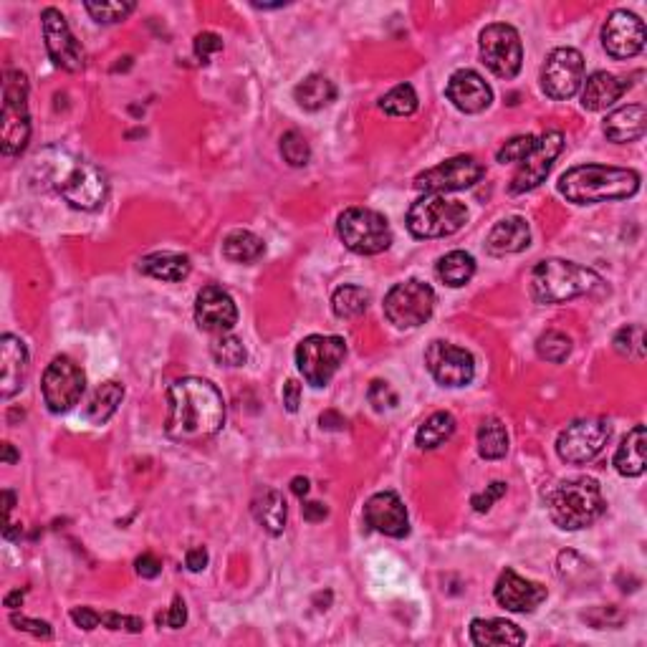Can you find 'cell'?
Listing matches in <instances>:
<instances>
[{
    "instance_id": "f5cc1de1",
    "label": "cell",
    "mask_w": 647,
    "mask_h": 647,
    "mask_svg": "<svg viewBox=\"0 0 647 647\" xmlns=\"http://www.w3.org/2000/svg\"><path fill=\"white\" fill-rule=\"evenodd\" d=\"M188 622V607H185V599L175 597L172 599V607L165 612V615H157V625L172 627V630H180Z\"/></svg>"
},
{
    "instance_id": "2e32d148",
    "label": "cell",
    "mask_w": 647,
    "mask_h": 647,
    "mask_svg": "<svg viewBox=\"0 0 647 647\" xmlns=\"http://www.w3.org/2000/svg\"><path fill=\"white\" fill-rule=\"evenodd\" d=\"M584 81V56L577 49H554L541 69V89L554 102L572 99Z\"/></svg>"
},
{
    "instance_id": "4dcf8cb0",
    "label": "cell",
    "mask_w": 647,
    "mask_h": 647,
    "mask_svg": "<svg viewBox=\"0 0 647 647\" xmlns=\"http://www.w3.org/2000/svg\"><path fill=\"white\" fill-rule=\"evenodd\" d=\"M190 258L182 253H150L140 261V271L150 279L167 281V284H177L190 276Z\"/></svg>"
},
{
    "instance_id": "74e56055",
    "label": "cell",
    "mask_w": 647,
    "mask_h": 647,
    "mask_svg": "<svg viewBox=\"0 0 647 647\" xmlns=\"http://www.w3.org/2000/svg\"><path fill=\"white\" fill-rule=\"evenodd\" d=\"M478 453L486 460H501L508 453L506 425L498 418L483 420L478 428Z\"/></svg>"
},
{
    "instance_id": "6125c7cd",
    "label": "cell",
    "mask_w": 647,
    "mask_h": 647,
    "mask_svg": "<svg viewBox=\"0 0 647 647\" xmlns=\"http://www.w3.org/2000/svg\"><path fill=\"white\" fill-rule=\"evenodd\" d=\"M23 597H26V592H21V589H16V592L6 594V599H3V605H6L8 610H16V607L23 605Z\"/></svg>"
},
{
    "instance_id": "f907efd6",
    "label": "cell",
    "mask_w": 647,
    "mask_h": 647,
    "mask_svg": "<svg viewBox=\"0 0 647 647\" xmlns=\"http://www.w3.org/2000/svg\"><path fill=\"white\" fill-rule=\"evenodd\" d=\"M218 51H223V38L213 31H203L195 36V56H198L203 64H208L210 56H215Z\"/></svg>"
},
{
    "instance_id": "7402d4cb",
    "label": "cell",
    "mask_w": 647,
    "mask_h": 647,
    "mask_svg": "<svg viewBox=\"0 0 647 647\" xmlns=\"http://www.w3.org/2000/svg\"><path fill=\"white\" fill-rule=\"evenodd\" d=\"M493 597L508 612H534L549 597V592H546L544 584L531 582V579L516 574L514 569H506L493 587Z\"/></svg>"
},
{
    "instance_id": "681fc988",
    "label": "cell",
    "mask_w": 647,
    "mask_h": 647,
    "mask_svg": "<svg viewBox=\"0 0 647 647\" xmlns=\"http://www.w3.org/2000/svg\"><path fill=\"white\" fill-rule=\"evenodd\" d=\"M584 620L597 630H605V627H620L625 622V615L617 607H594L589 615H584Z\"/></svg>"
},
{
    "instance_id": "8992f818",
    "label": "cell",
    "mask_w": 647,
    "mask_h": 647,
    "mask_svg": "<svg viewBox=\"0 0 647 647\" xmlns=\"http://www.w3.org/2000/svg\"><path fill=\"white\" fill-rule=\"evenodd\" d=\"M0 150L6 157H18L31 140V112H28V79L16 69L3 76V114H0Z\"/></svg>"
},
{
    "instance_id": "1f68e13d",
    "label": "cell",
    "mask_w": 647,
    "mask_h": 647,
    "mask_svg": "<svg viewBox=\"0 0 647 647\" xmlns=\"http://www.w3.org/2000/svg\"><path fill=\"white\" fill-rule=\"evenodd\" d=\"M71 620L81 630H97V627H107V630H127V632H142L145 622L140 617L132 615H117V612H97L91 607H74L71 610Z\"/></svg>"
},
{
    "instance_id": "6f0895ef",
    "label": "cell",
    "mask_w": 647,
    "mask_h": 647,
    "mask_svg": "<svg viewBox=\"0 0 647 647\" xmlns=\"http://www.w3.org/2000/svg\"><path fill=\"white\" fill-rule=\"evenodd\" d=\"M284 405L289 412H296L301 405V385L296 380H289L284 385Z\"/></svg>"
},
{
    "instance_id": "d590c367",
    "label": "cell",
    "mask_w": 647,
    "mask_h": 647,
    "mask_svg": "<svg viewBox=\"0 0 647 647\" xmlns=\"http://www.w3.org/2000/svg\"><path fill=\"white\" fill-rule=\"evenodd\" d=\"M266 243L251 230H233L223 241V256L233 263H253L263 256Z\"/></svg>"
},
{
    "instance_id": "60d3db41",
    "label": "cell",
    "mask_w": 647,
    "mask_h": 647,
    "mask_svg": "<svg viewBox=\"0 0 647 647\" xmlns=\"http://www.w3.org/2000/svg\"><path fill=\"white\" fill-rule=\"evenodd\" d=\"M569 352H572V339L564 332H557V329H549V332H544L536 339V354L551 364H562L569 357Z\"/></svg>"
},
{
    "instance_id": "11a10c76",
    "label": "cell",
    "mask_w": 647,
    "mask_h": 647,
    "mask_svg": "<svg viewBox=\"0 0 647 647\" xmlns=\"http://www.w3.org/2000/svg\"><path fill=\"white\" fill-rule=\"evenodd\" d=\"M185 567H188L190 572H203V569L208 567V551H205L203 546L188 549V554H185Z\"/></svg>"
},
{
    "instance_id": "52a82bcc",
    "label": "cell",
    "mask_w": 647,
    "mask_h": 647,
    "mask_svg": "<svg viewBox=\"0 0 647 647\" xmlns=\"http://www.w3.org/2000/svg\"><path fill=\"white\" fill-rule=\"evenodd\" d=\"M466 223V203L448 200L445 195H425L407 210V230L415 238H425V241L455 236Z\"/></svg>"
},
{
    "instance_id": "484cf974",
    "label": "cell",
    "mask_w": 647,
    "mask_h": 647,
    "mask_svg": "<svg viewBox=\"0 0 647 647\" xmlns=\"http://www.w3.org/2000/svg\"><path fill=\"white\" fill-rule=\"evenodd\" d=\"M531 243L529 223L519 215L498 220L486 238V251L491 256H511V253L526 251Z\"/></svg>"
},
{
    "instance_id": "e575fe53",
    "label": "cell",
    "mask_w": 647,
    "mask_h": 647,
    "mask_svg": "<svg viewBox=\"0 0 647 647\" xmlns=\"http://www.w3.org/2000/svg\"><path fill=\"white\" fill-rule=\"evenodd\" d=\"M435 271H438V279L443 281L445 286L460 289V286H466L468 281L473 279V273H476V258L466 251H450L440 258Z\"/></svg>"
},
{
    "instance_id": "ee69618b",
    "label": "cell",
    "mask_w": 647,
    "mask_h": 647,
    "mask_svg": "<svg viewBox=\"0 0 647 647\" xmlns=\"http://www.w3.org/2000/svg\"><path fill=\"white\" fill-rule=\"evenodd\" d=\"M86 13L102 26H114V23H122L129 13H134V3L129 0H107V3H86Z\"/></svg>"
},
{
    "instance_id": "e0dca14e",
    "label": "cell",
    "mask_w": 647,
    "mask_h": 647,
    "mask_svg": "<svg viewBox=\"0 0 647 647\" xmlns=\"http://www.w3.org/2000/svg\"><path fill=\"white\" fill-rule=\"evenodd\" d=\"M425 367L443 387H466L476 377V359L468 349L435 339L425 349Z\"/></svg>"
},
{
    "instance_id": "836d02e7",
    "label": "cell",
    "mask_w": 647,
    "mask_h": 647,
    "mask_svg": "<svg viewBox=\"0 0 647 647\" xmlns=\"http://www.w3.org/2000/svg\"><path fill=\"white\" fill-rule=\"evenodd\" d=\"M124 400V387L119 382H104V385L97 387V392L91 395L89 405L84 410V418L89 420L91 425H104L114 412L119 410Z\"/></svg>"
},
{
    "instance_id": "c3c4849f",
    "label": "cell",
    "mask_w": 647,
    "mask_h": 647,
    "mask_svg": "<svg viewBox=\"0 0 647 647\" xmlns=\"http://www.w3.org/2000/svg\"><path fill=\"white\" fill-rule=\"evenodd\" d=\"M367 397L377 412H385V410H392V407H397V392L382 380H375L372 385H369Z\"/></svg>"
},
{
    "instance_id": "be15d7a7",
    "label": "cell",
    "mask_w": 647,
    "mask_h": 647,
    "mask_svg": "<svg viewBox=\"0 0 647 647\" xmlns=\"http://www.w3.org/2000/svg\"><path fill=\"white\" fill-rule=\"evenodd\" d=\"M3 501H6L3 511H6V524H8V521H11L13 506H16V496H13V491H3Z\"/></svg>"
},
{
    "instance_id": "cb8c5ba5",
    "label": "cell",
    "mask_w": 647,
    "mask_h": 647,
    "mask_svg": "<svg viewBox=\"0 0 647 647\" xmlns=\"http://www.w3.org/2000/svg\"><path fill=\"white\" fill-rule=\"evenodd\" d=\"M28 359L26 344L13 334H3L0 337V397L11 400L13 395L23 390L28 377Z\"/></svg>"
},
{
    "instance_id": "9f6ffc18",
    "label": "cell",
    "mask_w": 647,
    "mask_h": 647,
    "mask_svg": "<svg viewBox=\"0 0 647 647\" xmlns=\"http://www.w3.org/2000/svg\"><path fill=\"white\" fill-rule=\"evenodd\" d=\"M301 514H304V519L309 521V524H319V521H324L329 516V508L319 501H306L304 506H301Z\"/></svg>"
},
{
    "instance_id": "91938a15",
    "label": "cell",
    "mask_w": 647,
    "mask_h": 647,
    "mask_svg": "<svg viewBox=\"0 0 647 647\" xmlns=\"http://www.w3.org/2000/svg\"><path fill=\"white\" fill-rule=\"evenodd\" d=\"M291 491L296 493V496L299 498H304V496H309V491H311V483H309V478H304V476H296L294 481H291Z\"/></svg>"
},
{
    "instance_id": "9c48e42d",
    "label": "cell",
    "mask_w": 647,
    "mask_h": 647,
    "mask_svg": "<svg viewBox=\"0 0 647 647\" xmlns=\"http://www.w3.org/2000/svg\"><path fill=\"white\" fill-rule=\"evenodd\" d=\"M347 357V342L342 337L311 334L296 347V367L311 387H327Z\"/></svg>"
},
{
    "instance_id": "bcb514c9",
    "label": "cell",
    "mask_w": 647,
    "mask_h": 647,
    "mask_svg": "<svg viewBox=\"0 0 647 647\" xmlns=\"http://www.w3.org/2000/svg\"><path fill=\"white\" fill-rule=\"evenodd\" d=\"M534 142H536L534 134H521V137H514V140H508L506 145L496 152V160L501 162V165H508V162H516V165H519V162L531 152Z\"/></svg>"
},
{
    "instance_id": "7bdbcfd3",
    "label": "cell",
    "mask_w": 647,
    "mask_h": 647,
    "mask_svg": "<svg viewBox=\"0 0 647 647\" xmlns=\"http://www.w3.org/2000/svg\"><path fill=\"white\" fill-rule=\"evenodd\" d=\"M615 344V352L622 354L627 359H635V362H642L645 359V329L640 324H627L612 339Z\"/></svg>"
},
{
    "instance_id": "83f0119b",
    "label": "cell",
    "mask_w": 647,
    "mask_h": 647,
    "mask_svg": "<svg viewBox=\"0 0 647 647\" xmlns=\"http://www.w3.org/2000/svg\"><path fill=\"white\" fill-rule=\"evenodd\" d=\"M471 642L478 647H491V645H524L526 635L521 632L519 625L508 620H473L471 622Z\"/></svg>"
},
{
    "instance_id": "30bf717a",
    "label": "cell",
    "mask_w": 647,
    "mask_h": 647,
    "mask_svg": "<svg viewBox=\"0 0 647 647\" xmlns=\"http://www.w3.org/2000/svg\"><path fill=\"white\" fill-rule=\"evenodd\" d=\"M481 59L498 79H516L524 66V43L519 31L508 23H491L478 36Z\"/></svg>"
},
{
    "instance_id": "b9f144b4",
    "label": "cell",
    "mask_w": 647,
    "mask_h": 647,
    "mask_svg": "<svg viewBox=\"0 0 647 647\" xmlns=\"http://www.w3.org/2000/svg\"><path fill=\"white\" fill-rule=\"evenodd\" d=\"M210 354L223 367H241L248 357L243 342L233 334H218V339H213V344H210Z\"/></svg>"
},
{
    "instance_id": "94428289",
    "label": "cell",
    "mask_w": 647,
    "mask_h": 647,
    "mask_svg": "<svg viewBox=\"0 0 647 647\" xmlns=\"http://www.w3.org/2000/svg\"><path fill=\"white\" fill-rule=\"evenodd\" d=\"M0 460H3L6 466H13V463L21 460V455L16 453V448H13L11 443H3V448H0Z\"/></svg>"
},
{
    "instance_id": "8d00e7d4",
    "label": "cell",
    "mask_w": 647,
    "mask_h": 647,
    "mask_svg": "<svg viewBox=\"0 0 647 647\" xmlns=\"http://www.w3.org/2000/svg\"><path fill=\"white\" fill-rule=\"evenodd\" d=\"M455 433V418L450 412H433L428 420L418 428V435H415V443H418L420 450H435L445 443V440L453 438Z\"/></svg>"
},
{
    "instance_id": "7a4b0ae2",
    "label": "cell",
    "mask_w": 647,
    "mask_h": 647,
    "mask_svg": "<svg viewBox=\"0 0 647 647\" xmlns=\"http://www.w3.org/2000/svg\"><path fill=\"white\" fill-rule=\"evenodd\" d=\"M557 190L567 203L597 205L627 200L640 190V172L627 167L577 165L564 172Z\"/></svg>"
},
{
    "instance_id": "f35d334b",
    "label": "cell",
    "mask_w": 647,
    "mask_h": 647,
    "mask_svg": "<svg viewBox=\"0 0 647 647\" xmlns=\"http://www.w3.org/2000/svg\"><path fill=\"white\" fill-rule=\"evenodd\" d=\"M369 291L362 289V286H339L332 296V311L339 316V319H357L367 311L369 306Z\"/></svg>"
},
{
    "instance_id": "6da1fadb",
    "label": "cell",
    "mask_w": 647,
    "mask_h": 647,
    "mask_svg": "<svg viewBox=\"0 0 647 647\" xmlns=\"http://www.w3.org/2000/svg\"><path fill=\"white\" fill-rule=\"evenodd\" d=\"M225 425V402L203 377H182L167 390L165 433L177 443H200Z\"/></svg>"
},
{
    "instance_id": "4fadbf2b",
    "label": "cell",
    "mask_w": 647,
    "mask_h": 647,
    "mask_svg": "<svg viewBox=\"0 0 647 647\" xmlns=\"http://www.w3.org/2000/svg\"><path fill=\"white\" fill-rule=\"evenodd\" d=\"M86 390V377L84 369L74 362L66 354H59V357L51 359V364L43 372L41 380V392L43 402L49 407L54 415H61V412H69L71 407L79 405V400L84 397Z\"/></svg>"
},
{
    "instance_id": "f546056e",
    "label": "cell",
    "mask_w": 647,
    "mask_h": 647,
    "mask_svg": "<svg viewBox=\"0 0 647 647\" xmlns=\"http://www.w3.org/2000/svg\"><path fill=\"white\" fill-rule=\"evenodd\" d=\"M251 514L263 529L271 536L284 534L286 529V516H289V508H286L284 496L273 488H266V491L258 493L251 503Z\"/></svg>"
},
{
    "instance_id": "d6986e66",
    "label": "cell",
    "mask_w": 647,
    "mask_h": 647,
    "mask_svg": "<svg viewBox=\"0 0 647 647\" xmlns=\"http://www.w3.org/2000/svg\"><path fill=\"white\" fill-rule=\"evenodd\" d=\"M645 23L630 11H612L602 26V46L617 61L632 59L645 49Z\"/></svg>"
},
{
    "instance_id": "680465c9",
    "label": "cell",
    "mask_w": 647,
    "mask_h": 647,
    "mask_svg": "<svg viewBox=\"0 0 647 647\" xmlns=\"http://www.w3.org/2000/svg\"><path fill=\"white\" fill-rule=\"evenodd\" d=\"M319 425H321V430H344L347 420H344L337 410H327L319 418Z\"/></svg>"
},
{
    "instance_id": "603a6c76",
    "label": "cell",
    "mask_w": 647,
    "mask_h": 647,
    "mask_svg": "<svg viewBox=\"0 0 647 647\" xmlns=\"http://www.w3.org/2000/svg\"><path fill=\"white\" fill-rule=\"evenodd\" d=\"M453 107L463 114H481L491 107L493 91L486 84L478 71L460 69L448 79V89H445Z\"/></svg>"
},
{
    "instance_id": "ba28073f",
    "label": "cell",
    "mask_w": 647,
    "mask_h": 647,
    "mask_svg": "<svg viewBox=\"0 0 647 647\" xmlns=\"http://www.w3.org/2000/svg\"><path fill=\"white\" fill-rule=\"evenodd\" d=\"M337 233L357 256H377L392 246V230L385 215L369 208H349L337 218Z\"/></svg>"
},
{
    "instance_id": "9a60e30c",
    "label": "cell",
    "mask_w": 647,
    "mask_h": 647,
    "mask_svg": "<svg viewBox=\"0 0 647 647\" xmlns=\"http://www.w3.org/2000/svg\"><path fill=\"white\" fill-rule=\"evenodd\" d=\"M564 145H567V140H564V134L559 129H549L541 137H536L534 147L519 162V170H516L514 180H511V188H508L511 195H524L539 188L541 182L549 177L557 157L564 152Z\"/></svg>"
},
{
    "instance_id": "5b68a950",
    "label": "cell",
    "mask_w": 647,
    "mask_h": 647,
    "mask_svg": "<svg viewBox=\"0 0 647 647\" xmlns=\"http://www.w3.org/2000/svg\"><path fill=\"white\" fill-rule=\"evenodd\" d=\"M549 519L564 531H579L592 526L605 514V496L594 478H572L554 486L546 496Z\"/></svg>"
},
{
    "instance_id": "db71d44e",
    "label": "cell",
    "mask_w": 647,
    "mask_h": 647,
    "mask_svg": "<svg viewBox=\"0 0 647 647\" xmlns=\"http://www.w3.org/2000/svg\"><path fill=\"white\" fill-rule=\"evenodd\" d=\"M134 569H137V574H140L142 579H155L157 574L162 572V562L155 554H142V557H137V562H134Z\"/></svg>"
},
{
    "instance_id": "7dc6e473",
    "label": "cell",
    "mask_w": 647,
    "mask_h": 647,
    "mask_svg": "<svg viewBox=\"0 0 647 647\" xmlns=\"http://www.w3.org/2000/svg\"><path fill=\"white\" fill-rule=\"evenodd\" d=\"M506 491H508L506 483H503V481H493L491 486H486V491L476 493V496L471 498L473 511H476V514H486V511H491L493 503L501 501V498L506 496Z\"/></svg>"
},
{
    "instance_id": "5bb4252c",
    "label": "cell",
    "mask_w": 647,
    "mask_h": 647,
    "mask_svg": "<svg viewBox=\"0 0 647 647\" xmlns=\"http://www.w3.org/2000/svg\"><path fill=\"white\" fill-rule=\"evenodd\" d=\"M483 175H486V167L476 157L458 155L430 167V170L420 172L415 177V190H420L425 195L458 193V190L473 188L476 182L483 180Z\"/></svg>"
},
{
    "instance_id": "d6a6232c",
    "label": "cell",
    "mask_w": 647,
    "mask_h": 647,
    "mask_svg": "<svg viewBox=\"0 0 647 647\" xmlns=\"http://www.w3.org/2000/svg\"><path fill=\"white\" fill-rule=\"evenodd\" d=\"M294 99L306 112H319V109L329 107V104L337 99V86H334V81L327 79V76L311 74L296 86Z\"/></svg>"
},
{
    "instance_id": "e7e4bbea",
    "label": "cell",
    "mask_w": 647,
    "mask_h": 647,
    "mask_svg": "<svg viewBox=\"0 0 647 647\" xmlns=\"http://www.w3.org/2000/svg\"><path fill=\"white\" fill-rule=\"evenodd\" d=\"M3 534H6V539H18V534H21V526L11 524V521H8L6 531H3Z\"/></svg>"
},
{
    "instance_id": "d4e9b609",
    "label": "cell",
    "mask_w": 647,
    "mask_h": 647,
    "mask_svg": "<svg viewBox=\"0 0 647 647\" xmlns=\"http://www.w3.org/2000/svg\"><path fill=\"white\" fill-rule=\"evenodd\" d=\"M632 86L630 79L610 74V71H594L582 89V107L587 112H605L612 104L620 102Z\"/></svg>"
},
{
    "instance_id": "277c9868",
    "label": "cell",
    "mask_w": 647,
    "mask_h": 647,
    "mask_svg": "<svg viewBox=\"0 0 647 647\" xmlns=\"http://www.w3.org/2000/svg\"><path fill=\"white\" fill-rule=\"evenodd\" d=\"M599 286H602V276L597 271L562 258L536 263L531 271V296L536 304L544 306L567 304L579 296L592 294Z\"/></svg>"
},
{
    "instance_id": "ffe728a7",
    "label": "cell",
    "mask_w": 647,
    "mask_h": 647,
    "mask_svg": "<svg viewBox=\"0 0 647 647\" xmlns=\"http://www.w3.org/2000/svg\"><path fill=\"white\" fill-rule=\"evenodd\" d=\"M195 321L203 332L225 334L236 327L238 306L223 286H203L195 296Z\"/></svg>"
},
{
    "instance_id": "7c38bea8",
    "label": "cell",
    "mask_w": 647,
    "mask_h": 647,
    "mask_svg": "<svg viewBox=\"0 0 647 647\" xmlns=\"http://www.w3.org/2000/svg\"><path fill=\"white\" fill-rule=\"evenodd\" d=\"M612 438V425L602 418L574 420L559 433L557 455L569 466L592 463Z\"/></svg>"
},
{
    "instance_id": "f6af8a7d",
    "label": "cell",
    "mask_w": 647,
    "mask_h": 647,
    "mask_svg": "<svg viewBox=\"0 0 647 647\" xmlns=\"http://www.w3.org/2000/svg\"><path fill=\"white\" fill-rule=\"evenodd\" d=\"M281 157H284V162H289L291 167H306L311 160V147L309 142H306L304 134L299 132V129H289V132L281 137Z\"/></svg>"
},
{
    "instance_id": "f1b7e54d",
    "label": "cell",
    "mask_w": 647,
    "mask_h": 647,
    "mask_svg": "<svg viewBox=\"0 0 647 647\" xmlns=\"http://www.w3.org/2000/svg\"><path fill=\"white\" fill-rule=\"evenodd\" d=\"M645 448H647V433L642 425L627 433V438L622 440V445L615 453V471L625 478H637L645 473Z\"/></svg>"
},
{
    "instance_id": "4316f807",
    "label": "cell",
    "mask_w": 647,
    "mask_h": 647,
    "mask_svg": "<svg viewBox=\"0 0 647 647\" xmlns=\"http://www.w3.org/2000/svg\"><path fill=\"white\" fill-rule=\"evenodd\" d=\"M647 112L642 104H627V107L615 109L605 119V137L615 145H627L645 137Z\"/></svg>"
},
{
    "instance_id": "816d5d0a",
    "label": "cell",
    "mask_w": 647,
    "mask_h": 647,
    "mask_svg": "<svg viewBox=\"0 0 647 647\" xmlns=\"http://www.w3.org/2000/svg\"><path fill=\"white\" fill-rule=\"evenodd\" d=\"M11 625L16 627V630L31 632L33 637H41V640H51V637H54V630H51L49 622L31 620V617L18 615V612H13V615H11Z\"/></svg>"
},
{
    "instance_id": "3957f363",
    "label": "cell",
    "mask_w": 647,
    "mask_h": 647,
    "mask_svg": "<svg viewBox=\"0 0 647 647\" xmlns=\"http://www.w3.org/2000/svg\"><path fill=\"white\" fill-rule=\"evenodd\" d=\"M36 162L46 170L43 172L46 182L71 208L97 210L107 200V175L94 162L71 160L64 152H56L54 160H46L43 155Z\"/></svg>"
},
{
    "instance_id": "8fae6325",
    "label": "cell",
    "mask_w": 647,
    "mask_h": 647,
    "mask_svg": "<svg viewBox=\"0 0 647 647\" xmlns=\"http://www.w3.org/2000/svg\"><path fill=\"white\" fill-rule=\"evenodd\" d=\"M435 291L425 281L410 279L405 284L392 286L385 296V316L397 329H415L433 316Z\"/></svg>"
},
{
    "instance_id": "44dd1931",
    "label": "cell",
    "mask_w": 647,
    "mask_h": 647,
    "mask_svg": "<svg viewBox=\"0 0 647 647\" xmlns=\"http://www.w3.org/2000/svg\"><path fill=\"white\" fill-rule=\"evenodd\" d=\"M364 521L369 529L392 536V539H405L410 534V516H407L405 503L392 491L375 493L364 503Z\"/></svg>"
},
{
    "instance_id": "ac0fdd59",
    "label": "cell",
    "mask_w": 647,
    "mask_h": 647,
    "mask_svg": "<svg viewBox=\"0 0 647 647\" xmlns=\"http://www.w3.org/2000/svg\"><path fill=\"white\" fill-rule=\"evenodd\" d=\"M41 28L43 41H46V51H49L51 61L59 69L76 74L86 66V51L76 36L71 33L69 23H66L64 13L59 8H43L41 13Z\"/></svg>"
},
{
    "instance_id": "ab89813d",
    "label": "cell",
    "mask_w": 647,
    "mask_h": 647,
    "mask_svg": "<svg viewBox=\"0 0 647 647\" xmlns=\"http://www.w3.org/2000/svg\"><path fill=\"white\" fill-rule=\"evenodd\" d=\"M380 107L390 117H410L418 112V91L410 84H397L380 99Z\"/></svg>"
}]
</instances>
